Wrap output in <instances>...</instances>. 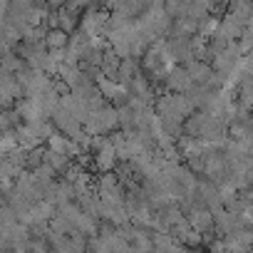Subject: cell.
I'll return each instance as SVG.
<instances>
[{
  "label": "cell",
  "instance_id": "6da1fadb",
  "mask_svg": "<svg viewBox=\"0 0 253 253\" xmlns=\"http://www.w3.org/2000/svg\"><path fill=\"white\" fill-rule=\"evenodd\" d=\"M169 84H171V87H176V89H181V92H186V87L191 84V77H189L186 72L176 70V72H171V77H169Z\"/></svg>",
  "mask_w": 253,
  "mask_h": 253
}]
</instances>
